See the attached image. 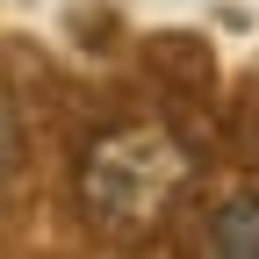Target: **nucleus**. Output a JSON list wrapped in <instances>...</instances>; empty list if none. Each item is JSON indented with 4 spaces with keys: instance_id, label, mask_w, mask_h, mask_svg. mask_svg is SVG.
<instances>
[{
    "instance_id": "nucleus-2",
    "label": "nucleus",
    "mask_w": 259,
    "mask_h": 259,
    "mask_svg": "<svg viewBox=\"0 0 259 259\" xmlns=\"http://www.w3.org/2000/svg\"><path fill=\"white\" fill-rule=\"evenodd\" d=\"M209 252L216 259H259V194H231L209 216Z\"/></svg>"
},
{
    "instance_id": "nucleus-1",
    "label": "nucleus",
    "mask_w": 259,
    "mask_h": 259,
    "mask_svg": "<svg viewBox=\"0 0 259 259\" xmlns=\"http://www.w3.org/2000/svg\"><path fill=\"white\" fill-rule=\"evenodd\" d=\"M194 187V151L158 122H122L101 130L79 151V216L115 245L151 238Z\"/></svg>"
}]
</instances>
